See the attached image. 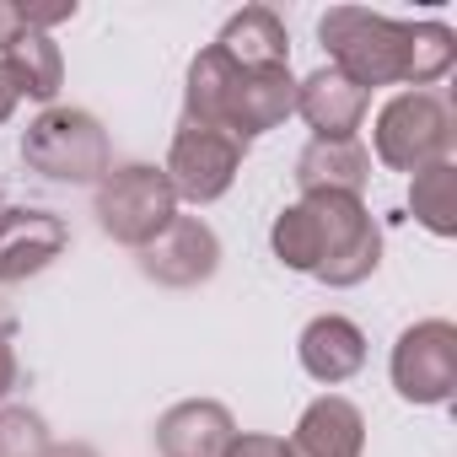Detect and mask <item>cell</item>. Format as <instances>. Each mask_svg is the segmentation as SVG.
I'll return each instance as SVG.
<instances>
[{
  "label": "cell",
  "mask_w": 457,
  "mask_h": 457,
  "mask_svg": "<svg viewBox=\"0 0 457 457\" xmlns=\"http://www.w3.org/2000/svg\"><path fill=\"white\" fill-rule=\"evenodd\" d=\"M296 113V81L291 65L280 71H243L215 44L194 54L188 87H183V124L226 129L237 140H253L264 129H280Z\"/></svg>",
  "instance_id": "obj_1"
},
{
  "label": "cell",
  "mask_w": 457,
  "mask_h": 457,
  "mask_svg": "<svg viewBox=\"0 0 457 457\" xmlns=\"http://www.w3.org/2000/svg\"><path fill=\"white\" fill-rule=\"evenodd\" d=\"M318 38L345 81L371 87H414V22H393L361 6H334L318 17Z\"/></svg>",
  "instance_id": "obj_2"
},
{
  "label": "cell",
  "mask_w": 457,
  "mask_h": 457,
  "mask_svg": "<svg viewBox=\"0 0 457 457\" xmlns=\"http://www.w3.org/2000/svg\"><path fill=\"white\" fill-rule=\"evenodd\" d=\"M312 220V243H318V264H312V280L334 286V291H350L361 280L377 275L382 264V232L377 220L366 215L361 199L350 194H307L296 199Z\"/></svg>",
  "instance_id": "obj_3"
},
{
  "label": "cell",
  "mask_w": 457,
  "mask_h": 457,
  "mask_svg": "<svg viewBox=\"0 0 457 457\" xmlns=\"http://www.w3.org/2000/svg\"><path fill=\"white\" fill-rule=\"evenodd\" d=\"M92 210H97V226L113 243H124V248L140 253L145 243H156L167 226L178 220V194H172V183H167L162 167L129 162V167L103 172Z\"/></svg>",
  "instance_id": "obj_4"
},
{
  "label": "cell",
  "mask_w": 457,
  "mask_h": 457,
  "mask_svg": "<svg viewBox=\"0 0 457 457\" xmlns=\"http://www.w3.org/2000/svg\"><path fill=\"white\" fill-rule=\"evenodd\" d=\"M377 162L393 172H425L436 162H452V140H457V119L446 108V97L436 92H398L382 113H377Z\"/></svg>",
  "instance_id": "obj_5"
},
{
  "label": "cell",
  "mask_w": 457,
  "mask_h": 457,
  "mask_svg": "<svg viewBox=\"0 0 457 457\" xmlns=\"http://www.w3.org/2000/svg\"><path fill=\"white\" fill-rule=\"evenodd\" d=\"M22 162L49 183H103L108 135L87 108H44L22 129Z\"/></svg>",
  "instance_id": "obj_6"
},
{
  "label": "cell",
  "mask_w": 457,
  "mask_h": 457,
  "mask_svg": "<svg viewBox=\"0 0 457 457\" xmlns=\"http://www.w3.org/2000/svg\"><path fill=\"white\" fill-rule=\"evenodd\" d=\"M243 156H248V140H237V135L204 129V124H178L162 172H167V183H172L178 199H188V204H215L226 188L237 183Z\"/></svg>",
  "instance_id": "obj_7"
},
{
  "label": "cell",
  "mask_w": 457,
  "mask_h": 457,
  "mask_svg": "<svg viewBox=\"0 0 457 457\" xmlns=\"http://www.w3.org/2000/svg\"><path fill=\"white\" fill-rule=\"evenodd\" d=\"M393 387L409 403H446L457 387V328L446 318H425L393 345Z\"/></svg>",
  "instance_id": "obj_8"
},
{
  "label": "cell",
  "mask_w": 457,
  "mask_h": 457,
  "mask_svg": "<svg viewBox=\"0 0 457 457\" xmlns=\"http://www.w3.org/2000/svg\"><path fill=\"white\" fill-rule=\"evenodd\" d=\"M215 270H220V243L199 215H178L156 243L140 248V275L156 286H172V291L204 286Z\"/></svg>",
  "instance_id": "obj_9"
},
{
  "label": "cell",
  "mask_w": 457,
  "mask_h": 457,
  "mask_svg": "<svg viewBox=\"0 0 457 457\" xmlns=\"http://www.w3.org/2000/svg\"><path fill=\"white\" fill-rule=\"evenodd\" d=\"M71 243V226L49 210H0V286L44 275Z\"/></svg>",
  "instance_id": "obj_10"
},
{
  "label": "cell",
  "mask_w": 457,
  "mask_h": 457,
  "mask_svg": "<svg viewBox=\"0 0 457 457\" xmlns=\"http://www.w3.org/2000/svg\"><path fill=\"white\" fill-rule=\"evenodd\" d=\"M237 441V420L215 398H188L172 403L156 420V452L162 457H226V446Z\"/></svg>",
  "instance_id": "obj_11"
},
{
  "label": "cell",
  "mask_w": 457,
  "mask_h": 457,
  "mask_svg": "<svg viewBox=\"0 0 457 457\" xmlns=\"http://www.w3.org/2000/svg\"><path fill=\"white\" fill-rule=\"evenodd\" d=\"M286 446H291V457H361L366 452V414L350 398L323 393L302 409L296 436Z\"/></svg>",
  "instance_id": "obj_12"
},
{
  "label": "cell",
  "mask_w": 457,
  "mask_h": 457,
  "mask_svg": "<svg viewBox=\"0 0 457 457\" xmlns=\"http://www.w3.org/2000/svg\"><path fill=\"white\" fill-rule=\"evenodd\" d=\"M366 103H371V92H361L355 81H345L334 65L312 71L296 87V113L312 124L318 140H355V129L366 119Z\"/></svg>",
  "instance_id": "obj_13"
},
{
  "label": "cell",
  "mask_w": 457,
  "mask_h": 457,
  "mask_svg": "<svg viewBox=\"0 0 457 457\" xmlns=\"http://www.w3.org/2000/svg\"><path fill=\"white\" fill-rule=\"evenodd\" d=\"M296 355H302V371L312 377V382H350L361 366H366V334L350 323V318H339V312H323V318H312L307 328H302V339H296Z\"/></svg>",
  "instance_id": "obj_14"
},
{
  "label": "cell",
  "mask_w": 457,
  "mask_h": 457,
  "mask_svg": "<svg viewBox=\"0 0 457 457\" xmlns=\"http://www.w3.org/2000/svg\"><path fill=\"white\" fill-rule=\"evenodd\" d=\"M215 49L232 60V65H243V71H280V65H291L286 22L270 6H243L237 17H226Z\"/></svg>",
  "instance_id": "obj_15"
},
{
  "label": "cell",
  "mask_w": 457,
  "mask_h": 457,
  "mask_svg": "<svg viewBox=\"0 0 457 457\" xmlns=\"http://www.w3.org/2000/svg\"><path fill=\"white\" fill-rule=\"evenodd\" d=\"M366 178H371V151L361 140H312L296 156L302 199L307 194H350V199H361Z\"/></svg>",
  "instance_id": "obj_16"
},
{
  "label": "cell",
  "mask_w": 457,
  "mask_h": 457,
  "mask_svg": "<svg viewBox=\"0 0 457 457\" xmlns=\"http://www.w3.org/2000/svg\"><path fill=\"white\" fill-rule=\"evenodd\" d=\"M0 65H6L17 97H28V103H54L65 87V60H60V44L49 33H22L0 54Z\"/></svg>",
  "instance_id": "obj_17"
},
{
  "label": "cell",
  "mask_w": 457,
  "mask_h": 457,
  "mask_svg": "<svg viewBox=\"0 0 457 457\" xmlns=\"http://www.w3.org/2000/svg\"><path fill=\"white\" fill-rule=\"evenodd\" d=\"M409 210H414V220L425 226V232L452 237V232H457V167H452V162H436V167L414 172Z\"/></svg>",
  "instance_id": "obj_18"
},
{
  "label": "cell",
  "mask_w": 457,
  "mask_h": 457,
  "mask_svg": "<svg viewBox=\"0 0 457 457\" xmlns=\"http://www.w3.org/2000/svg\"><path fill=\"white\" fill-rule=\"evenodd\" d=\"M49 452V425L38 409H0V457H44Z\"/></svg>",
  "instance_id": "obj_19"
},
{
  "label": "cell",
  "mask_w": 457,
  "mask_h": 457,
  "mask_svg": "<svg viewBox=\"0 0 457 457\" xmlns=\"http://www.w3.org/2000/svg\"><path fill=\"white\" fill-rule=\"evenodd\" d=\"M17 17H22V28L28 33H44V28H54V22H71L76 17V0H54V6H17Z\"/></svg>",
  "instance_id": "obj_20"
},
{
  "label": "cell",
  "mask_w": 457,
  "mask_h": 457,
  "mask_svg": "<svg viewBox=\"0 0 457 457\" xmlns=\"http://www.w3.org/2000/svg\"><path fill=\"white\" fill-rule=\"evenodd\" d=\"M22 387V366H17V350H12V323L0 318V398Z\"/></svg>",
  "instance_id": "obj_21"
},
{
  "label": "cell",
  "mask_w": 457,
  "mask_h": 457,
  "mask_svg": "<svg viewBox=\"0 0 457 457\" xmlns=\"http://www.w3.org/2000/svg\"><path fill=\"white\" fill-rule=\"evenodd\" d=\"M226 457H291V446L280 436H237L226 446Z\"/></svg>",
  "instance_id": "obj_22"
},
{
  "label": "cell",
  "mask_w": 457,
  "mask_h": 457,
  "mask_svg": "<svg viewBox=\"0 0 457 457\" xmlns=\"http://www.w3.org/2000/svg\"><path fill=\"white\" fill-rule=\"evenodd\" d=\"M22 33H28V28H22V17H17V0H0V54H6Z\"/></svg>",
  "instance_id": "obj_23"
},
{
  "label": "cell",
  "mask_w": 457,
  "mask_h": 457,
  "mask_svg": "<svg viewBox=\"0 0 457 457\" xmlns=\"http://www.w3.org/2000/svg\"><path fill=\"white\" fill-rule=\"evenodd\" d=\"M17 103H22V97H17V87H12V76H6V65H0V124L17 113Z\"/></svg>",
  "instance_id": "obj_24"
},
{
  "label": "cell",
  "mask_w": 457,
  "mask_h": 457,
  "mask_svg": "<svg viewBox=\"0 0 457 457\" xmlns=\"http://www.w3.org/2000/svg\"><path fill=\"white\" fill-rule=\"evenodd\" d=\"M44 457H97V446H87V441H49Z\"/></svg>",
  "instance_id": "obj_25"
},
{
  "label": "cell",
  "mask_w": 457,
  "mask_h": 457,
  "mask_svg": "<svg viewBox=\"0 0 457 457\" xmlns=\"http://www.w3.org/2000/svg\"><path fill=\"white\" fill-rule=\"evenodd\" d=\"M0 210H6V204H0Z\"/></svg>",
  "instance_id": "obj_26"
}]
</instances>
